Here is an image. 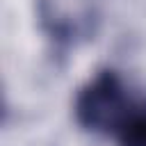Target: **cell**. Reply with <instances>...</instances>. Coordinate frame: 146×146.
<instances>
[{
    "mask_svg": "<svg viewBox=\"0 0 146 146\" xmlns=\"http://www.w3.org/2000/svg\"><path fill=\"white\" fill-rule=\"evenodd\" d=\"M110 139L116 146H146V96H132Z\"/></svg>",
    "mask_w": 146,
    "mask_h": 146,
    "instance_id": "cell-2",
    "label": "cell"
},
{
    "mask_svg": "<svg viewBox=\"0 0 146 146\" xmlns=\"http://www.w3.org/2000/svg\"><path fill=\"white\" fill-rule=\"evenodd\" d=\"M132 96L135 91L116 71H98L75 96V121L94 135L110 137Z\"/></svg>",
    "mask_w": 146,
    "mask_h": 146,
    "instance_id": "cell-1",
    "label": "cell"
}]
</instances>
